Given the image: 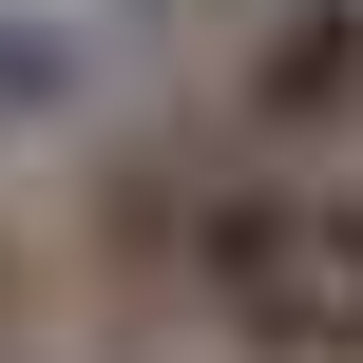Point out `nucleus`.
<instances>
[{"mask_svg":"<svg viewBox=\"0 0 363 363\" xmlns=\"http://www.w3.org/2000/svg\"><path fill=\"white\" fill-rule=\"evenodd\" d=\"M230 134H249V172H325L363 134V0H249V38H230Z\"/></svg>","mask_w":363,"mask_h":363,"instance_id":"2","label":"nucleus"},{"mask_svg":"<svg viewBox=\"0 0 363 363\" xmlns=\"http://www.w3.org/2000/svg\"><path fill=\"white\" fill-rule=\"evenodd\" d=\"M172 287L249 363H363V191L345 172H211Z\"/></svg>","mask_w":363,"mask_h":363,"instance_id":"1","label":"nucleus"},{"mask_svg":"<svg viewBox=\"0 0 363 363\" xmlns=\"http://www.w3.org/2000/svg\"><path fill=\"white\" fill-rule=\"evenodd\" d=\"M96 96V19L77 0H0V134H57Z\"/></svg>","mask_w":363,"mask_h":363,"instance_id":"3","label":"nucleus"}]
</instances>
